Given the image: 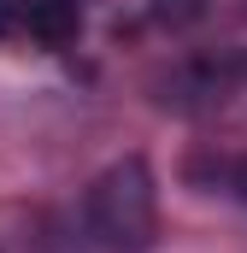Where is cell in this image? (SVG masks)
<instances>
[{
	"mask_svg": "<svg viewBox=\"0 0 247 253\" xmlns=\"http://www.w3.org/2000/svg\"><path fill=\"white\" fill-rule=\"evenodd\" d=\"M88 230L112 253H147L153 230H159V194H153V171L141 153L112 159L94 189H88Z\"/></svg>",
	"mask_w": 247,
	"mask_h": 253,
	"instance_id": "cell-1",
	"label": "cell"
},
{
	"mask_svg": "<svg viewBox=\"0 0 247 253\" xmlns=\"http://www.w3.org/2000/svg\"><path fill=\"white\" fill-rule=\"evenodd\" d=\"M18 30H30L41 47H65V42H77V30H82L77 0H30V6L18 12Z\"/></svg>",
	"mask_w": 247,
	"mask_h": 253,
	"instance_id": "cell-2",
	"label": "cell"
},
{
	"mask_svg": "<svg viewBox=\"0 0 247 253\" xmlns=\"http://www.w3.org/2000/svg\"><path fill=\"white\" fill-rule=\"evenodd\" d=\"M147 12H153V24H165V30H183V24H194V18L206 12V0H147Z\"/></svg>",
	"mask_w": 247,
	"mask_h": 253,
	"instance_id": "cell-3",
	"label": "cell"
},
{
	"mask_svg": "<svg viewBox=\"0 0 247 253\" xmlns=\"http://www.w3.org/2000/svg\"><path fill=\"white\" fill-rule=\"evenodd\" d=\"M218 177H224V189H236V194L247 200V159H236V165H224Z\"/></svg>",
	"mask_w": 247,
	"mask_h": 253,
	"instance_id": "cell-4",
	"label": "cell"
},
{
	"mask_svg": "<svg viewBox=\"0 0 247 253\" xmlns=\"http://www.w3.org/2000/svg\"><path fill=\"white\" fill-rule=\"evenodd\" d=\"M12 30H18V12H12V6H6V0H0V42H6V36H12Z\"/></svg>",
	"mask_w": 247,
	"mask_h": 253,
	"instance_id": "cell-5",
	"label": "cell"
}]
</instances>
